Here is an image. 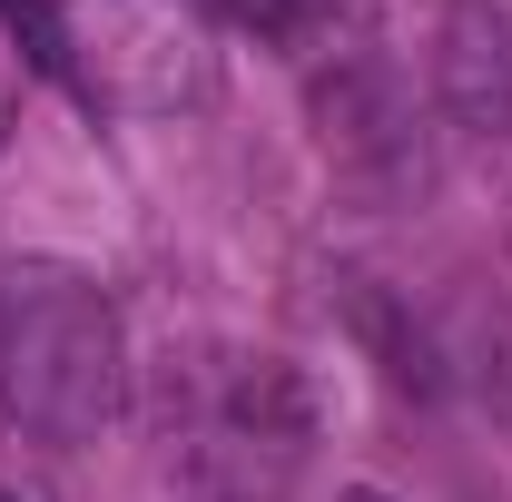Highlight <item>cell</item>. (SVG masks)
I'll use <instances>...</instances> for the list:
<instances>
[{"instance_id": "4", "label": "cell", "mask_w": 512, "mask_h": 502, "mask_svg": "<svg viewBox=\"0 0 512 502\" xmlns=\"http://www.w3.org/2000/svg\"><path fill=\"white\" fill-rule=\"evenodd\" d=\"M296 50H306V89H316V128H325V148H335V168L365 178V188H424L414 89H404L394 50L375 40V20H355L335 0Z\"/></svg>"}, {"instance_id": "6", "label": "cell", "mask_w": 512, "mask_h": 502, "mask_svg": "<svg viewBox=\"0 0 512 502\" xmlns=\"http://www.w3.org/2000/svg\"><path fill=\"white\" fill-rule=\"evenodd\" d=\"M207 10H217V20H247V30H266V40H286V50H296L335 0H207Z\"/></svg>"}, {"instance_id": "3", "label": "cell", "mask_w": 512, "mask_h": 502, "mask_svg": "<svg viewBox=\"0 0 512 502\" xmlns=\"http://www.w3.org/2000/svg\"><path fill=\"white\" fill-rule=\"evenodd\" d=\"M168 443H178V473L207 502H276L296 483L306 443H316V384L286 355H227L207 404H197V424Z\"/></svg>"}, {"instance_id": "1", "label": "cell", "mask_w": 512, "mask_h": 502, "mask_svg": "<svg viewBox=\"0 0 512 502\" xmlns=\"http://www.w3.org/2000/svg\"><path fill=\"white\" fill-rule=\"evenodd\" d=\"M0 404L40 443H99L119 424L128 345L89 266H60V256L0 266Z\"/></svg>"}, {"instance_id": "7", "label": "cell", "mask_w": 512, "mask_h": 502, "mask_svg": "<svg viewBox=\"0 0 512 502\" xmlns=\"http://www.w3.org/2000/svg\"><path fill=\"white\" fill-rule=\"evenodd\" d=\"M30 40H20V30H10V20H0V148H10V128H20V89H30Z\"/></svg>"}, {"instance_id": "2", "label": "cell", "mask_w": 512, "mask_h": 502, "mask_svg": "<svg viewBox=\"0 0 512 502\" xmlns=\"http://www.w3.org/2000/svg\"><path fill=\"white\" fill-rule=\"evenodd\" d=\"M60 69L109 119H197L227 79V40L207 0H50Z\"/></svg>"}, {"instance_id": "8", "label": "cell", "mask_w": 512, "mask_h": 502, "mask_svg": "<svg viewBox=\"0 0 512 502\" xmlns=\"http://www.w3.org/2000/svg\"><path fill=\"white\" fill-rule=\"evenodd\" d=\"M335 502H394V493H375V483H355V493H335Z\"/></svg>"}, {"instance_id": "5", "label": "cell", "mask_w": 512, "mask_h": 502, "mask_svg": "<svg viewBox=\"0 0 512 502\" xmlns=\"http://www.w3.org/2000/svg\"><path fill=\"white\" fill-rule=\"evenodd\" d=\"M434 99L463 138H512V20L493 0H444L434 20Z\"/></svg>"}, {"instance_id": "9", "label": "cell", "mask_w": 512, "mask_h": 502, "mask_svg": "<svg viewBox=\"0 0 512 502\" xmlns=\"http://www.w3.org/2000/svg\"><path fill=\"white\" fill-rule=\"evenodd\" d=\"M0 502H20V493H0Z\"/></svg>"}]
</instances>
